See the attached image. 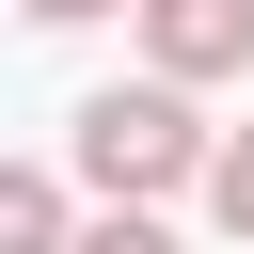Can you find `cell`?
<instances>
[{
  "mask_svg": "<svg viewBox=\"0 0 254 254\" xmlns=\"http://www.w3.org/2000/svg\"><path fill=\"white\" fill-rule=\"evenodd\" d=\"M206 206H222V238H254V127H238V143L206 159Z\"/></svg>",
  "mask_w": 254,
  "mask_h": 254,
  "instance_id": "277c9868",
  "label": "cell"
},
{
  "mask_svg": "<svg viewBox=\"0 0 254 254\" xmlns=\"http://www.w3.org/2000/svg\"><path fill=\"white\" fill-rule=\"evenodd\" d=\"M143 16V64L159 79H238L254 64V0H127Z\"/></svg>",
  "mask_w": 254,
  "mask_h": 254,
  "instance_id": "7a4b0ae2",
  "label": "cell"
},
{
  "mask_svg": "<svg viewBox=\"0 0 254 254\" xmlns=\"http://www.w3.org/2000/svg\"><path fill=\"white\" fill-rule=\"evenodd\" d=\"M0 254H79L64 238V175H0Z\"/></svg>",
  "mask_w": 254,
  "mask_h": 254,
  "instance_id": "3957f363",
  "label": "cell"
},
{
  "mask_svg": "<svg viewBox=\"0 0 254 254\" xmlns=\"http://www.w3.org/2000/svg\"><path fill=\"white\" fill-rule=\"evenodd\" d=\"M79 254H175V238H159V206H111V222H95Z\"/></svg>",
  "mask_w": 254,
  "mask_h": 254,
  "instance_id": "5b68a950",
  "label": "cell"
},
{
  "mask_svg": "<svg viewBox=\"0 0 254 254\" xmlns=\"http://www.w3.org/2000/svg\"><path fill=\"white\" fill-rule=\"evenodd\" d=\"M16 16H32V32H79V16H111V0H16Z\"/></svg>",
  "mask_w": 254,
  "mask_h": 254,
  "instance_id": "8992f818",
  "label": "cell"
},
{
  "mask_svg": "<svg viewBox=\"0 0 254 254\" xmlns=\"http://www.w3.org/2000/svg\"><path fill=\"white\" fill-rule=\"evenodd\" d=\"M64 143H79V175H95L111 206H159V190H190V175L222 159V143L190 127V79H111V95H79Z\"/></svg>",
  "mask_w": 254,
  "mask_h": 254,
  "instance_id": "6da1fadb",
  "label": "cell"
}]
</instances>
